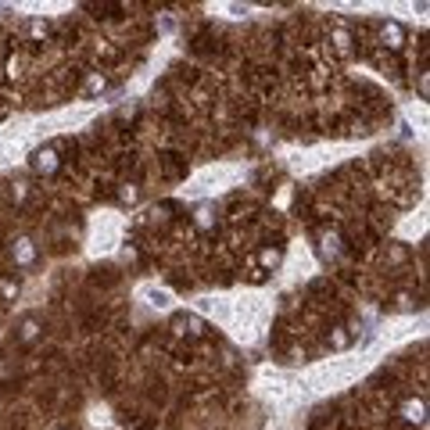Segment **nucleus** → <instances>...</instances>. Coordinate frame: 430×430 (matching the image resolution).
Returning a JSON list of instances; mask_svg holds the SVG:
<instances>
[{
    "label": "nucleus",
    "mask_w": 430,
    "mask_h": 430,
    "mask_svg": "<svg viewBox=\"0 0 430 430\" xmlns=\"http://www.w3.org/2000/svg\"><path fill=\"white\" fill-rule=\"evenodd\" d=\"M43 337V319L40 316H22L15 322V341L18 344H36Z\"/></svg>",
    "instance_id": "6"
},
{
    "label": "nucleus",
    "mask_w": 430,
    "mask_h": 430,
    "mask_svg": "<svg viewBox=\"0 0 430 430\" xmlns=\"http://www.w3.org/2000/svg\"><path fill=\"white\" fill-rule=\"evenodd\" d=\"M416 83H420V97L427 101V97H430V72H427V64L420 69V79H416Z\"/></svg>",
    "instance_id": "19"
},
{
    "label": "nucleus",
    "mask_w": 430,
    "mask_h": 430,
    "mask_svg": "<svg viewBox=\"0 0 430 430\" xmlns=\"http://www.w3.org/2000/svg\"><path fill=\"white\" fill-rule=\"evenodd\" d=\"M8 198H11V205H26L29 201V183H22V180L11 183L8 187Z\"/></svg>",
    "instance_id": "17"
},
{
    "label": "nucleus",
    "mask_w": 430,
    "mask_h": 430,
    "mask_svg": "<svg viewBox=\"0 0 430 430\" xmlns=\"http://www.w3.org/2000/svg\"><path fill=\"white\" fill-rule=\"evenodd\" d=\"M280 266H284V244H262L255 251L258 276H262V273H280Z\"/></svg>",
    "instance_id": "4"
},
{
    "label": "nucleus",
    "mask_w": 430,
    "mask_h": 430,
    "mask_svg": "<svg viewBox=\"0 0 430 430\" xmlns=\"http://www.w3.org/2000/svg\"><path fill=\"white\" fill-rule=\"evenodd\" d=\"M8 76H11V79L22 76V58H11V61H8Z\"/></svg>",
    "instance_id": "21"
},
{
    "label": "nucleus",
    "mask_w": 430,
    "mask_h": 430,
    "mask_svg": "<svg viewBox=\"0 0 430 430\" xmlns=\"http://www.w3.org/2000/svg\"><path fill=\"white\" fill-rule=\"evenodd\" d=\"M352 341H355V330L348 322H337V327H330V334H327V348L330 352H348Z\"/></svg>",
    "instance_id": "9"
},
{
    "label": "nucleus",
    "mask_w": 430,
    "mask_h": 430,
    "mask_svg": "<svg viewBox=\"0 0 430 430\" xmlns=\"http://www.w3.org/2000/svg\"><path fill=\"white\" fill-rule=\"evenodd\" d=\"M319 255L327 258V262H337V258L344 255V237L337 230H322L319 233Z\"/></svg>",
    "instance_id": "8"
},
{
    "label": "nucleus",
    "mask_w": 430,
    "mask_h": 430,
    "mask_svg": "<svg viewBox=\"0 0 430 430\" xmlns=\"http://www.w3.org/2000/svg\"><path fill=\"white\" fill-rule=\"evenodd\" d=\"M391 309L395 312H416V294L413 291H395L391 294Z\"/></svg>",
    "instance_id": "16"
},
{
    "label": "nucleus",
    "mask_w": 430,
    "mask_h": 430,
    "mask_svg": "<svg viewBox=\"0 0 430 430\" xmlns=\"http://www.w3.org/2000/svg\"><path fill=\"white\" fill-rule=\"evenodd\" d=\"M144 201V190H140V183H119V205H140Z\"/></svg>",
    "instance_id": "13"
},
{
    "label": "nucleus",
    "mask_w": 430,
    "mask_h": 430,
    "mask_svg": "<svg viewBox=\"0 0 430 430\" xmlns=\"http://www.w3.org/2000/svg\"><path fill=\"white\" fill-rule=\"evenodd\" d=\"M108 90V76L104 72H86L83 79V97H101Z\"/></svg>",
    "instance_id": "12"
},
{
    "label": "nucleus",
    "mask_w": 430,
    "mask_h": 430,
    "mask_svg": "<svg viewBox=\"0 0 430 430\" xmlns=\"http://www.w3.org/2000/svg\"><path fill=\"white\" fill-rule=\"evenodd\" d=\"M387 258H391V262H405V248H402V244H391V251H387Z\"/></svg>",
    "instance_id": "20"
},
{
    "label": "nucleus",
    "mask_w": 430,
    "mask_h": 430,
    "mask_svg": "<svg viewBox=\"0 0 430 430\" xmlns=\"http://www.w3.org/2000/svg\"><path fill=\"white\" fill-rule=\"evenodd\" d=\"M18 294H22V280L15 273H0V301L11 305V301H18Z\"/></svg>",
    "instance_id": "11"
},
{
    "label": "nucleus",
    "mask_w": 430,
    "mask_h": 430,
    "mask_svg": "<svg viewBox=\"0 0 430 430\" xmlns=\"http://www.w3.org/2000/svg\"><path fill=\"white\" fill-rule=\"evenodd\" d=\"M29 169L36 172V176H54V172L61 169V150H58L54 144L36 147L33 155H29Z\"/></svg>",
    "instance_id": "2"
},
{
    "label": "nucleus",
    "mask_w": 430,
    "mask_h": 430,
    "mask_svg": "<svg viewBox=\"0 0 430 430\" xmlns=\"http://www.w3.org/2000/svg\"><path fill=\"white\" fill-rule=\"evenodd\" d=\"M398 420H402L405 427H427V398H423V395H409V398H402V405H398Z\"/></svg>",
    "instance_id": "3"
},
{
    "label": "nucleus",
    "mask_w": 430,
    "mask_h": 430,
    "mask_svg": "<svg viewBox=\"0 0 430 430\" xmlns=\"http://www.w3.org/2000/svg\"><path fill=\"white\" fill-rule=\"evenodd\" d=\"M330 43H334L337 54H352V33L344 29V26H334L330 29Z\"/></svg>",
    "instance_id": "14"
},
{
    "label": "nucleus",
    "mask_w": 430,
    "mask_h": 430,
    "mask_svg": "<svg viewBox=\"0 0 430 430\" xmlns=\"http://www.w3.org/2000/svg\"><path fill=\"white\" fill-rule=\"evenodd\" d=\"M176 334H180V337H205V319L194 316V312L180 316V319H176Z\"/></svg>",
    "instance_id": "10"
},
{
    "label": "nucleus",
    "mask_w": 430,
    "mask_h": 430,
    "mask_svg": "<svg viewBox=\"0 0 430 430\" xmlns=\"http://www.w3.org/2000/svg\"><path fill=\"white\" fill-rule=\"evenodd\" d=\"M144 298H147V305H150V309H172V294L162 291V287H147Z\"/></svg>",
    "instance_id": "15"
},
{
    "label": "nucleus",
    "mask_w": 430,
    "mask_h": 430,
    "mask_svg": "<svg viewBox=\"0 0 430 430\" xmlns=\"http://www.w3.org/2000/svg\"><path fill=\"white\" fill-rule=\"evenodd\" d=\"M190 223H194L198 233H215V230H219V208H215L212 201H201L198 208H194Z\"/></svg>",
    "instance_id": "5"
},
{
    "label": "nucleus",
    "mask_w": 430,
    "mask_h": 430,
    "mask_svg": "<svg viewBox=\"0 0 430 430\" xmlns=\"http://www.w3.org/2000/svg\"><path fill=\"white\" fill-rule=\"evenodd\" d=\"M8 255H11L15 269H33V266L40 262L36 241H33L29 233H18V237H11V241H8Z\"/></svg>",
    "instance_id": "1"
},
{
    "label": "nucleus",
    "mask_w": 430,
    "mask_h": 430,
    "mask_svg": "<svg viewBox=\"0 0 430 430\" xmlns=\"http://www.w3.org/2000/svg\"><path fill=\"white\" fill-rule=\"evenodd\" d=\"M377 33H380V43H384L387 51H402V47H405V40H409V36H405V29L398 26V22H391V18L380 22Z\"/></svg>",
    "instance_id": "7"
},
{
    "label": "nucleus",
    "mask_w": 430,
    "mask_h": 430,
    "mask_svg": "<svg viewBox=\"0 0 430 430\" xmlns=\"http://www.w3.org/2000/svg\"><path fill=\"white\" fill-rule=\"evenodd\" d=\"M29 36H33V40H47V36H51V22H47V18H33V22H29Z\"/></svg>",
    "instance_id": "18"
}]
</instances>
